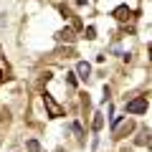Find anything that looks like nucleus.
Returning a JSON list of instances; mask_svg holds the SVG:
<instances>
[{
  "instance_id": "f257e3e1",
  "label": "nucleus",
  "mask_w": 152,
  "mask_h": 152,
  "mask_svg": "<svg viewBox=\"0 0 152 152\" xmlns=\"http://www.w3.org/2000/svg\"><path fill=\"white\" fill-rule=\"evenodd\" d=\"M43 104H46V112H48L51 119H58V117H64V107H61V104L56 102V99L51 96L48 91H43Z\"/></svg>"
},
{
  "instance_id": "f03ea898",
  "label": "nucleus",
  "mask_w": 152,
  "mask_h": 152,
  "mask_svg": "<svg viewBox=\"0 0 152 152\" xmlns=\"http://www.w3.org/2000/svg\"><path fill=\"white\" fill-rule=\"evenodd\" d=\"M127 112L129 114H145L147 112V96H134L132 102H127Z\"/></svg>"
},
{
  "instance_id": "7ed1b4c3",
  "label": "nucleus",
  "mask_w": 152,
  "mask_h": 152,
  "mask_svg": "<svg viewBox=\"0 0 152 152\" xmlns=\"http://www.w3.org/2000/svg\"><path fill=\"white\" fill-rule=\"evenodd\" d=\"M112 15L117 18L119 23H127V20H132V18H134V13H132V8H127V5H117Z\"/></svg>"
},
{
  "instance_id": "20e7f679",
  "label": "nucleus",
  "mask_w": 152,
  "mask_h": 152,
  "mask_svg": "<svg viewBox=\"0 0 152 152\" xmlns=\"http://www.w3.org/2000/svg\"><path fill=\"white\" fill-rule=\"evenodd\" d=\"M134 129V122H119V124L114 127V137H124V134H129V132Z\"/></svg>"
},
{
  "instance_id": "39448f33",
  "label": "nucleus",
  "mask_w": 152,
  "mask_h": 152,
  "mask_svg": "<svg viewBox=\"0 0 152 152\" xmlns=\"http://www.w3.org/2000/svg\"><path fill=\"white\" fill-rule=\"evenodd\" d=\"M76 76H79V79H84V81H86L89 76H91V66H89L86 61H79V64H76Z\"/></svg>"
},
{
  "instance_id": "423d86ee",
  "label": "nucleus",
  "mask_w": 152,
  "mask_h": 152,
  "mask_svg": "<svg viewBox=\"0 0 152 152\" xmlns=\"http://www.w3.org/2000/svg\"><path fill=\"white\" fill-rule=\"evenodd\" d=\"M56 38H58L61 43H64V41H66V43H74V41H76L74 28H64V31H58V33H56Z\"/></svg>"
},
{
  "instance_id": "0eeeda50",
  "label": "nucleus",
  "mask_w": 152,
  "mask_h": 152,
  "mask_svg": "<svg viewBox=\"0 0 152 152\" xmlns=\"http://www.w3.org/2000/svg\"><path fill=\"white\" fill-rule=\"evenodd\" d=\"M91 127H94V132H99L104 127V117L102 114H94V122H91Z\"/></svg>"
},
{
  "instance_id": "6e6552de",
  "label": "nucleus",
  "mask_w": 152,
  "mask_h": 152,
  "mask_svg": "<svg viewBox=\"0 0 152 152\" xmlns=\"http://www.w3.org/2000/svg\"><path fill=\"white\" fill-rule=\"evenodd\" d=\"M28 152H41V145H38V140H28Z\"/></svg>"
},
{
  "instance_id": "1a4fd4ad",
  "label": "nucleus",
  "mask_w": 152,
  "mask_h": 152,
  "mask_svg": "<svg viewBox=\"0 0 152 152\" xmlns=\"http://www.w3.org/2000/svg\"><path fill=\"white\" fill-rule=\"evenodd\" d=\"M71 129H74V134L79 137V140H84V129H81V124H79V122H74V124H71Z\"/></svg>"
},
{
  "instance_id": "9d476101",
  "label": "nucleus",
  "mask_w": 152,
  "mask_h": 152,
  "mask_svg": "<svg viewBox=\"0 0 152 152\" xmlns=\"http://www.w3.org/2000/svg\"><path fill=\"white\" fill-rule=\"evenodd\" d=\"M86 38H89V41H94V38H96V28H94V26L86 28Z\"/></svg>"
},
{
  "instance_id": "9b49d317",
  "label": "nucleus",
  "mask_w": 152,
  "mask_h": 152,
  "mask_svg": "<svg viewBox=\"0 0 152 152\" xmlns=\"http://www.w3.org/2000/svg\"><path fill=\"white\" fill-rule=\"evenodd\" d=\"M66 81H69L71 86H76V74H66Z\"/></svg>"
},
{
  "instance_id": "f8f14e48",
  "label": "nucleus",
  "mask_w": 152,
  "mask_h": 152,
  "mask_svg": "<svg viewBox=\"0 0 152 152\" xmlns=\"http://www.w3.org/2000/svg\"><path fill=\"white\" fill-rule=\"evenodd\" d=\"M147 137H150V140H145V142H147V147L152 150V132H147Z\"/></svg>"
},
{
  "instance_id": "ddd939ff",
  "label": "nucleus",
  "mask_w": 152,
  "mask_h": 152,
  "mask_svg": "<svg viewBox=\"0 0 152 152\" xmlns=\"http://www.w3.org/2000/svg\"><path fill=\"white\" fill-rule=\"evenodd\" d=\"M89 0H76V5H86Z\"/></svg>"
},
{
  "instance_id": "4468645a",
  "label": "nucleus",
  "mask_w": 152,
  "mask_h": 152,
  "mask_svg": "<svg viewBox=\"0 0 152 152\" xmlns=\"http://www.w3.org/2000/svg\"><path fill=\"white\" fill-rule=\"evenodd\" d=\"M0 81H3V71H0Z\"/></svg>"
},
{
  "instance_id": "2eb2a0df",
  "label": "nucleus",
  "mask_w": 152,
  "mask_h": 152,
  "mask_svg": "<svg viewBox=\"0 0 152 152\" xmlns=\"http://www.w3.org/2000/svg\"><path fill=\"white\" fill-rule=\"evenodd\" d=\"M56 152H64V150H56Z\"/></svg>"
}]
</instances>
